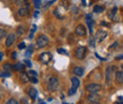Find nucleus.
I'll return each instance as SVG.
<instances>
[{
    "mask_svg": "<svg viewBox=\"0 0 123 104\" xmlns=\"http://www.w3.org/2000/svg\"><path fill=\"white\" fill-rule=\"evenodd\" d=\"M12 69V66L9 65V63H5L4 65V70L7 71V72H10V70Z\"/></svg>",
    "mask_w": 123,
    "mask_h": 104,
    "instance_id": "obj_22",
    "label": "nucleus"
},
{
    "mask_svg": "<svg viewBox=\"0 0 123 104\" xmlns=\"http://www.w3.org/2000/svg\"><path fill=\"white\" fill-rule=\"evenodd\" d=\"M116 11H117V8H116V7H114V8H113V9H112V10H111V11H110V13H108V18H111V19H113V18H114V16H115V14H116Z\"/></svg>",
    "mask_w": 123,
    "mask_h": 104,
    "instance_id": "obj_19",
    "label": "nucleus"
},
{
    "mask_svg": "<svg viewBox=\"0 0 123 104\" xmlns=\"http://www.w3.org/2000/svg\"><path fill=\"white\" fill-rule=\"evenodd\" d=\"M51 54L49 53V52H44V53H42L41 56H40V61L42 63H49L51 61Z\"/></svg>",
    "mask_w": 123,
    "mask_h": 104,
    "instance_id": "obj_7",
    "label": "nucleus"
},
{
    "mask_svg": "<svg viewBox=\"0 0 123 104\" xmlns=\"http://www.w3.org/2000/svg\"><path fill=\"white\" fill-rule=\"evenodd\" d=\"M6 35H7V32H6L4 28H0V40H1V39H4Z\"/></svg>",
    "mask_w": 123,
    "mask_h": 104,
    "instance_id": "obj_24",
    "label": "nucleus"
},
{
    "mask_svg": "<svg viewBox=\"0 0 123 104\" xmlns=\"http://www.w3.org/2000/svg\"><path fill=\"white\" fill-rule=\"evenodd\" d=\"M75 33L78 35V36H85L86 35V27L84 25H78L76 27Z\"/></svg>",
    "mask_w": 123,
    "mask_h": 104,
    "instance_id": "obj_8",
    "label": "nucleus"
},
{
    "mask_svg": "<svg viewBox=\"0 0 123 104\" xmlns=\"http://www.w3.org/2000/svg\"><path fill=\"white\" fill-rule=\"evenodd\" d=\"M45 7H48V6H51V5L52 4H54V1H46V2H45Z\"/></svg>",
    "mask_w": 123,
    "mask_h": 104,
    "instance_id": "obj_33",
    "label": "nucleus"
},
{
    "mask_svg": "<svg viewBox=\"0 0 123 104\" xmlns=\"http://www.w3.org/2000/svg\"><path fill=\"white\" fill-rule=\"evenodd\" d=\"M49 44V37L46 35H40L36 40V45L38 48H44Z\"/></svg>",
    "mask_w": 123,
    "mask_h": 104,
    "instance_id": "obj_5",
    "label": "nucleus"
},
{
    "mask_svg": "<svg viewBox=\"0 0 123 104\" xmlns=\"http://www.w3.org/2000/svg\"><path fill=\"white\" fill-rule=\"evenodd\" d=\"M25 46H26V45H25V43H24V42H20V43L18 44V49H19V50H24V49H25Z\"/></svg>",
    "mask_w": 123,
    "mask_h": 104,
    "instance_id": "obj_31",
    "label": "nucleus"
},
{
    "mask_svg": "<svg viewBox=\"0 0 123 104\" xmlns=\"http://www.w3.org/2000/svg\"><path fill=\"white\" fill-rule=\"evenodd\" d=\"M115 59H116V60H122V59H123V54H120V56H117Z\"/></svg>",
    "mask_w": 123,
    "mask_h": 104,
    "instance_id": "obj_36",
    "label": "nucleus"
},
{
    "mask_svg": "<svg viewBox=\"0 0 123 104\" xmlns=\"http://www.w3.org/2000/svg\"><path fill=\"white\" fill-rule=\"evenodd\" d=\"M14 69H15V70L23 71L24 69H25V66H24V63H22V62H17L15 66H14Z\"/></svg>",
    "mask_w": 123,
    "mask_h": 104,
    "instance_id": "obj_18",
    "label": "nucleus"
},
{
    "mask_svg": "<svg viewBox=\"0 0 123 104\" xmlns=\"http://www.w3.org/2000/svg\"><path fill=\"white\" fill-rule=\"evenodd\" d=\"M115 67L114 66H110V67L106 68L105 70V82H106V85H111L112 83V78L113 76H115Z\"/></svg>",
    "mask_w": 123,
    "mask_h": 104,
    "instance_id": "obj_2",
    "label": "nucleus"
},
{
    "mask_svg": "<svg viewBox=\"0 0 123 104\" xmlns=\"http://www.w3.org/2000/svg\"><path fill=\"white\" fill-rule=\"evenodd\" d=\"M86 52H87L86 46H79V48L76 50V58L79 60H82L86 56Z\"/></svg>",
    "mask_w": 123,
    "mask_h": 104,
    "instance_id": "obj_6",
    "label": "nucleus"
},
{
    "mask_svg": "<svg viewBox=\"0 0 123 104\" xmlns=\"http://www.w3.org/2000/svg\"><path fill=\"white\" fill-rule=\"evenodd\" d=\"M76 92H77V88H74V87H72V88H71L70 91L68 92V95H70V96H71V95H74Z\"/></svg>",
    "mask_w": 123,
    "mask_h": 104,
    "instance_id": "obj_29",
    "label": "nucleus"
},
{
    "mask_svg": "<svg viewBox=\"0 0 123 104\" xmlns=\"http://www.w3.org/2000/svg\"><path fill=\"white\" fill-rule=\"evenodd\" d=\"M28 75H31V76H34V77H37V72L34 70H30L28 71Z\"/></svg>",
    "mask_w": 123,
    "mask_h": 104,
    "instance_id": "obj_32",
    "label": "nucleus"
},
{
    "mask_svg": "<svg viewBox=\"0 0 123 104\" xmlns=\"http://www.w3.org/2000/svg\"><path fill=\"white\" fill-rule=\"evenodd\" d=\"M86 20H87V24H88V27H89V32L90 34L93 33V25H94V22L92 19V16L90 15H87L86 16Z\"/></svg>",
    "mask_w": 123,
    "mask_h": 104,
    "instance_id": "obj_16",
    "label": "nucleus"
},
{
    "mask_svg": "<svg viewBox=\"0 0 123 104\" xmlns=\"http://www.w3.org/2000/svg\"><path fill=\"white\" fill-rule=\"evenodd\" d=\"M93 11H94V13L99 14V13H102V11H104V7H103V6H94Z\"/></svg>",
    "mask_w": 123,
    "mask_h": 104,
    "instance_id": "obj_20",
    "label": "nucleus"
},
{
    "mask_svg": "<svg viewBox=\"0 0 123 104\" xmlns=\"http://www.w3.org/2000/svg\"><path fill=\"white\" fill-rule=\"evenodd\" d=\"M74 74L77 76V77H80L84 75V68L80 67V66H77V67L74 68Z\"/></svg>",
    "mask_w": 123,
    "mask_h": 104,
    "instance_id": "obj_14",
    "label": "nucleus"
},
{
    "mask_svg": "<svg viewBox=\"0 0 123 104\" xmlns=\"http://www.w3.org/2000/svg\"><path fill=\"white\" fill-rule=\"evenodd\" d=\"M121 68H122V71H123V65H122V66H121Z\"/></svg>",
    "mask_w": 123,
    "mask_h": 104,
    "instance_id": "obj_41",
    "label": "nucleus"
},
{
    "mask_svg": "<svg viewBox=\"0 0 123 104\" xmlns=\"http://www.w3.org/2000/svg\"><path fill=\"white\" fill-rule=\"evenodd\" d=\"M36 31V25H33L32 26V30H31V34H30V37L32 39L33 37V34H34V32Z\"/></svg>",
    "mask_w": 123,
    "mask_h": 104,
    "instance_id": "obj_28",
    "label": "nucleus"
},
{
    "mask_svg": "<svg viewBox=\"0 0 123 104\" xmlns=\"http://www.w3.org/2000/svg\"><path fill=\"white\" fill-rule=\"evenodd\" d=\"M87 102L89 104H99L101 103V96L97 93H90L87 96Z\"/></svg>",
    "mask_w": 123,
    "mask_h": 104,
    "instance_id": "obj_4",
    "label": "nucleus"
},
{
    "mask_svg": "<svg viewBox=\"0 0 123 104\" xmlns=\"http://www.w3.org/2000/svg\"><path fill=\"white\" fill-rule=\"evenodd\" d=\"M117 46H119V43H117V42H114V43H113V44L110 46V50H111V51H113V50H116V48H117Z\"/></svg>",
    "mask_w": 123,
    "mask_h": 104,
    "instance_id": "obj_26",
    "label": "nucleus"
},
{
    "mask_svg": "<svg viewBox=\"0 0 123 104\" xmlns=\"http://www.w3.org/2000/svg\"><path fill=\"white\" fill-rule=\"evenodd\" d=\"M27 93H28V96H30L32 100H35V98L37 97V91L34 88V87H31V88H28Z\"/></svg>",
    "mask_w": 123,
    "mask_h": 104,
    "instance_id": "obj_12",
    "label": "nucleus"
},
{
    "mask_svg": "<svg viewBox=\"0 0 123 104\" xmlns=\"http://www.w3.org/2000/svg\"><path fill=\"white\" fill-rule=\"evenodd\" d=\"M25 33V27L24 26H18V28H17V34L18 35H23V34Z\"/></svg>",
    "mask_w": 123,
    "mask_h": 104,
    "instance_id": "obj_21",
    "label": "nucleus"
},
{
    "mask_svg": "<svg viewBox=\"0 0 123 104\" xmlns=\"http://www.w3.org/2000/svg\"><path fill=\"white\" fill-rule=\"evenodd\" d=\"M22 102H23V104H27V101L25 100V98H23V100H22Z\"/></svg>",
    "mask_w": 123,
    "mask_h": 104,
    "instance_id": "obj_39",
    "label": "nucleus"
},
{
    "mask_svg": "<svg viewBox=\"0 0 123 104\" xmlns=\"http://www.w3.org/2000/svg\"><path fill=\"white\" fill-rule=\"evenodd\" d=\"M34 16H35V17H37V16H38V10L35 11V14H34Z\"/></svg>",
    "mask_w": 123,
    "mask_h": 104,
    "instance_id": "obj_40",
    "label": "nucleus"
},
{
    "mask_svg": "<svg viewBox=\"0 0 123 104\" xmlns=\"http://www.w3.org/2000/svg\"><path fill=\"white\" fill-rule=\"evenodd\" d=\"M28 11H30V6H26V7H22L18 9V15L20 17H25V16L28 15Z\"/></svg>",
    "mask_w": 123,
    "mask_h": 104,
    "instance_id": "obj_10",
    "label": "nucleus"
},
{
    "mask_svg": "<svg viewBox=\"0 0 123 104\" xmlns=\"http://www.w3.org/2000/svg\"><path fill=\"white\" fill-rule=\"evenodd\" d=\"M58 52H59V53H64V54H68L67 52L64 51V50H62V49H58Z\"/></svg>",
    "mask_w": 123,
    "mask_h": 104,
    "instance_id": "obj_34",
    "label": "nucleus"
},
{
    "mask_svg": "<svg viewBox=\"0 0 123 104\" xmlns=\"http://www.w3.org/2000/svg\"><path fill=\"white\" fill-rule=\"evenodd\" d=\"M19 79H20L22 83H28V80H30V75L23 71L22 74L19 75Z\"/></svg>",
    "mask_w": 123,
    "mask_h": 104,
    "instance_id": "obj_15",
    "label": "nucleus"
},
{
    "mask_svg": "<svg viewBox=\"0 0 123 104\" xmlns=\"http://www.w3.org/2000/svg\"><path fill=\"white\" fill-rule=\"evenodd\" d=\"M16 56H17L16 52H12V59H16Z\"/></svg>",
    "mask_w": 123,
    "mask_h": 104,
    "instance_id": "obj_38",
    "label": "nucleus"
},
{
    "mask_svg": "<svg viewBox=\"0 0 123 104\" xmlns=\"http://www.w3.org/2000/svg\"><path fill=\"white\" fill-rule=\"evenodd\" d=\"M116 104H119V103H116Z\"/></svg>",
    "mask_w": 123,
    "mask_h": 104,
    "instance_id": "obj_42",
    "label": "nucleus"
},
{
    "mask_svg": "<svg viewBox=\"0 0 123 104\" xmlns=\"http://www.w3.org/2000/svg\"><path fill=\"white\" fill-rule=\"evenodd\" d=\"M31 53H32V50H28V51H26V56H30Z\"/></svg>",
    "mask_w": 123,
    "mask_h": 104,
    "instance_id": "obj_37",
    "label": "nucleus"
},
{
    "mask_svg": "<svg viewBox=\"0 0 123 104\" xmlns=\"http://www.w3.org/2000/svg\"><path fill=\"white\" fill-rule=\"evenodd\" d=\"M30 80L33 83V84H36V83H37V78L34 77V76H30Z\"/></svg>",
    "mask_w": 123,
    "mask_h": 104,
    "instance_id": "obj_30",
    "label": "nucleus"
},
{
    "mask_svg": "<svg viewBox=\"0 0 123 104\" xmlns=\"http://www.w3.org/2000/svg\"><path fill=\"white\" fill-rule=\"evenodd\" d=\"M71 83H72V87L74 88H78L79 85H80V82H79L78 77H72L71 78Z\"/></svg>",
    "mask_w": 123,
    "mask_h": 104,
    "instance_id": "obj_17",
    "label": "nucleus"
},
{
    "mask_svg": "<svg viewBox=\"0 0 123 104\" xmlns=\"http://www.w3.org/2000/svg\"><path fill=\"white\" fill-rule=\"evenodd\" d=\"M16 40V36H15V34H9L7 36V40H6V46H11V45L14 44V42H15Z\"/></svg>",
    "mask_w": 123,
    "mask_h": 104,
    "instance_id": "obj_9",
    "label": "nucleus"
},
{
    "mask_svg": "<svg viewBox=\"0 0 123 104\" xmlns=\"http://www.w3.org/2000/svg\"><path fill=\"white\" fill-rule=\"evenodd\" d=\"M11 76V72H7V71H2V72H0V77H10Z\"/></svg>",
    "mask_w": 123,
    "mask_h": 104,
    "instance_id": "obj_23",
    "label": "nucleus"
},
{
    "mask_svg": "<svg viewBox=\"0 0 123 104\" xmlns=\"http://www.w3.org/2000/svg\"><path fill=\"white\" fill-rule=\"evenodd\" d=\"M106 35H107V33L105 31H98L96 34V40L97 41H103L105 37H106Z\"/></svg>",
    "mask_w": 123,
    "mask_h": 104,
    "instance_id": "obj_13",
    "label": "nucleus"
},
{
    "mask_svg": "<svg viewBox=\"0 0 123 104\" xmlns=\"http://www.w3.org/2000/svg\"><path fill=\"white\" fill-rule=\"evenodd\" d=\"M60 86V80L58 77H54V76H52V77L49 78L48 80V89L50 91V92H54V91H56V89L59 88Z\"/></svg>",
    "mask_w": 123,
    "mask_h": 104,
    "instance_id": "obj_1",
    "label": "nucleus"
},
{
    "mask_svg": "<svg viewBox=\"0 0 123 104\" xmlns=\"http://www.w3.org/2000/svg\"><path fill=\"white\" fill-rule=\"evenodd\" d=\"M25 65H27L28 67H31V66H32V62H31L30 60H25Z\"/></svg>",
    "mask_w": 123,
    "mask_h": 104,
    "instance_id": "obj_35",
    "label": "nucleus"
},
{
    "mask_svg": "<svg viewBox=\"0 0 123 104\" xmlns=\"http://www.w3.org/2000/svg\"><path fill=\"white\" fill-rule=\"evenodd\" d=\"M34 6H35L36 8H40L42 6V1H40V0H35V1H34Z\"/></svg>",
    "mask_w": 123,
    "mask_h": 104,
    "instance_id": "obj_27",
    "label": "nucleus"
},
{
    "mask_svg": "<svg viewBox=\"0 0 123 104\" xmlns=\"http://www.w3.org/2000/svg\"><path fill=\"white\" fill-rule=\"evenodd\" d=\"M102 89V86L97 83H90V84H87L86 85V91L89 92V93H97Z\"/></svg>",
    "mask_w": 123,
    "mask_h": 104,
    "instance_id": "obj_3",
    "label": "nucleus"
},
{
    "mask_svg": "<svg viewBox=\"0 0 123 104\" xmlns=\"http://www.w3.org/2000/svg\"><path fill=\"white\" fill-rule=\"evenodd\" d=\"M6 104H19V102L18 101H16L15 98H10V100L7 101V103Z\"/></svg>",
    "mask_w": 123,
    "mask_h": 104,
    "instance_id": "obj_25",
    "label": "nucleus"
},
{
    "mask_svg": "<svg viewBox=\"0 0 123 104\" xmlns=\"http://www.w3.org/2000/svg\"><path fill=\"white\" fill-rule=\"evenodd\" d=\"M115 82L117 84H123V71L122 70H117L115 72Z\"/></svg>",
    "mask_w": 123,
    "mask_h": 104,
    "instance_id": "obj_11",
    "label": "nucleus"
}]
</instances>
